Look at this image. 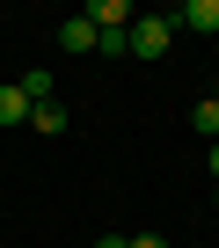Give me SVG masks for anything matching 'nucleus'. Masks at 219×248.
I'll use <instances>...</instances> for the list:
<instances>
[{"mask_svg":"<svg viewBox=\"0 0 219 248\" xmlns=\"http://www.w3.org/2000/svg\"><path fill=\"white\" fill-rule=\"evenodd\" d=\"M168 44H175V15H132V30H125L132 59H168Z\"/></svg>","mask_w":219,"mask_h":248,"instance_id":"1","label":"nucleus"},{"mask_svg":"<svg viewBox=\"0 0 219 248\" xmlns=\"http://www.w3.org/2000/svg\"><path fill=\"white\" fill-rule=\"evenodd\" d=\"M175 22L197 37H219V0H190V8H175Z\"/></svg>","mask_w":219,"mask_h":248,"instance_id":"2","label":"nucleus"},{"mask_svg":"<svg viewBox=\"0 0 219 248\" xmlns=\"http://www.w3.org/2000/svg\"><path fill=\"white\" fill-rule=\"evenodd\" d=\"M59 44H66V51H95V22H88V15H66V22H59Z\"/></svg>","mask_w":219,"mask_h":248,"instance_id":"3","label":"nucleus"},{"mask_svg":"<svg viewBox=\"0 0 219 248\" xmlns=\"http://www.w3.org/2000/svg\"><path fill=\"white\" fill-rule=\"evenodd\" d=\"M8 124H30V102H22L15 80H0V132H8Z\"/></svg>","mask_w":219,"mask_h":248,"instance_id":"4","label":"nucleus"},{"mask_svg":"<svg viewBox=\"0 0 219 248\" xmlns=\"http://www.w3.org/2000/svg\"><path fill=\"white\" fill-rule=\"evenodd\" d=\"M15 88H22V102H30V109H37V102H51V88H59V80H51V73H44V66H30V73H22V80H15Z\"/></svg>","mask_w":219,"mask_h":248,"instance_id":"5","label":"nucleus"},{"mask_svg":"<svg viewBox=\"0 0 219 248\" xmlns=\"http://www.w3.org/2000/svg\"><path fill=\"white\" fill-rule=\"evenodd\" d=\"M30 132H66V102H37L30 109Z\"/></svg>","mask_w":219,"mask_h":248,"instance_id":"6","label":"nucleus"},{"mask_svg":"<svg viewBox=\"0 0 219 248\" xmlns=\"http://www.w3.org/2000/svg\"><path fill=\"white\" fill-rule=\"evenodd\" d=\"M190 124H197V132H204V139H219V102H212V95H204V102H197V109H190Z\"/></svg>","mask_w":219,"mask_h":248,"instance_id":"7","label":"nucleus"},{"mask_svg":"<svg viewBox=\"0 0 219 248\" xmlns=\"http://www.w3.org/2000/svg\"><path fill=\"white\" fill-rule=\"evenodd\" d=\"M95 248H132V233H95Z\"/></svg>","mask_w":219,"mask_h":248,"instance_id":"8","label":"nucleus"},{"mask_svg":"<svg viewBox=\"0 0 219 248\" xmlns=\"http://www.w3.org/2000/svg\"><path fill=\"white\" fill-rule=\"evenodd\" d=\"M132 248H168V241L161 233H132Z\"/></svg>","mask_w":219,"mask_h":248,"instance_id":"9","label":"nucleus"},{"mask_svg":"<svg viewBox=\"0 0 219 248\" xmlns=\"http://www.w3.org/2000/svg\"><path fill=\"white\" fill-rule=\"evenodd\" d=\"M212 183H219V139H212Z\"/></svg>","mask_w":219,"mask_h":248,"instance_id":"10","label":"nucleus"},{"mask_svg":"<svg viewBox=\"0 0 219 248\" xmlns=\"http://www.w3.org/2000/svg\"><path fill=\"white\" fill-rule=\"evenodd\" d=\"M212 102H219V80H212Z\"/></svg>","mask_w":219,"mask_h":248,"instance_id":"11","label":"nucleus"}]
</instances>
